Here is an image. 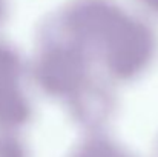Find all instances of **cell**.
<instances>
[{
  "label": "cell",
  "instance_id": "7a4b0ae2",
  "mask_svg": "<svg viewBox=\"0 0 158 157\" xmlns=\"http://www.w3.org/2000/svg\"><path fill=\"white\" fill-rule=\"evenodd\" d=\"M92 62L86 50L42 23L32 77L43 94L66 100L92 76Z\"/></svg>",
  "mask_w": 158,
  "mask_h": 157
},
{
  "label": "cell",
  "instance_id": "8992f818",
  "mask_svg": "<svg viewBox=\"0 0 158 157\" xmlns=\"http://www.w3.org/2000/svg\"><path fill=\"white\" fill-rule=\"evenodd\" d=\"M137 3H140L148 12L158 15V0H135Z\"/></svg>",
  "mask_w": 158,
  "mask_h": 157
},
{
  "label": "cell",
  "instance_id": "5b68a950",
  "mask_svg": "<svg viewBox=\"0 0 158 157\" xmlns=\"http://www.w3.org/2000/svg\"><path fill=\"white\" fill-rule=\"evenodd\" d=\"M0 157H28L22 142L15 137L5 136L0 137Z\"/></svg>",
  "mask_w": 158,
  "mask_h": 157
},
{
  "label": "cell",
  "instance_id": "3957f363",
  "mask_svg": "<svg viewBox=\"0 0 158 157\" xmlns=\"http://www.w3.org/2000/svg\"><path fill=\"white\" fill-rule=\"evenodd\" d=\"M72 119L86 129L98 131L115 112V94L109 83L91 76L66 100Z\"/></svg>",
  "mask_w": 158,
  "mask_h": 157
},
{
  "label": "cell",
  "instance_id": "277c9868",
  "mask_svg": "<svg viewBox=\"0 0 158 157\" xmlns=\"http://www.w3.org/2000/svg\"><path fill=\"white\" fill-rule=\"evenodd\" d=\"M71 157H129L112 140L94 134L88 137Z\"/></svg>",
  "mask_w": 158,
  "mask_h": 157
},
{
  "label": "cell",
  "instance_id": "6da1fadb",
  "mask_svg": "<svg viewBox=\"0 0 158 157\" xmlns=\"http://www.w3.org/2000/svg\"><path fill=\"white\" fill-rule=\"evenodd\" d=\"M158 36L144 19L120 9L91 50L106 76L114 82H134L154 63Z\"/></svg>",
  "mask_w": 158,
  "mask_h": 157
}]
</instances>
